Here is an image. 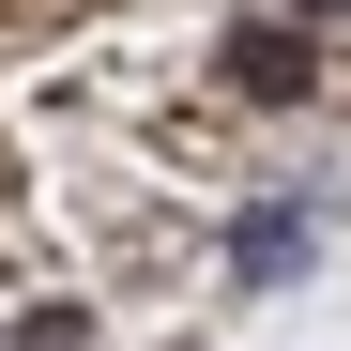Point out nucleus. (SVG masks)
<instances>
[{"label":"nucleus","mask_w":351,"mask_h":351,"mask_svg":"<svg viewBox=\"0 0 351 351\" xmlns=\"http://www.w3.org/2000/svg\"><path fill=\"white\" fill-rule=\"evenodd\" d=\"M229 92H245V107H306L321 92V31L306 16H245V31H229Z\"/></svg>","instance_id":"obj_1"},{"label":"nucleus","mask_w":351,"mask_h":351,"mask_svg":"<svg viewBox=\"0 0 351 351\" xmlns=\"http://www.w3.org/2000/svg\"><path fill=\"white\" fill-rule=\"evenodd\" d=\"M229 260H245V275H260V290H275V275H290V260H306V214H245V245H229Z\"/></svg>","instance_id":"obj_2"},{"label":"nucleus","mask_w":351,"mask_h":351,"mask_svg":"<svg viewBox=\"0 0 351 351\" xmlns=\"http://www.w3.org/2000/svg\"><path fill=\"white\" fill-rule=\"evenodd\" d=\"M306 16H336V0H306Z\"/></svg>","instance_id":"obj_3"}]
</instances>
